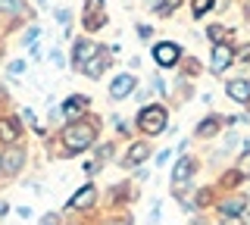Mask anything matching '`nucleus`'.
Returning a JSON list of instances; mask_svg holds the SVG:
<instances>
[{"instance_id": "nucleus-1", "label": "nucleus", "mask_w": 250, "mask_h": 225, "mask_svg": "<svg viewBox=\"0 0 250 225\" xmlns=\"http://www.w3.org/2000/svg\"><path fill=\"white\" fill-rule=\"evenodd\" d=\"M94 138H97V128H94L91 122H84V119H75L72 125H66V131H62V144H66V150H72V153L88 150L94 144Z\"/></svg>"}, {"instance_id": "nucleus-2", "label": "nucleus", "mask_w": 250, "mask_h": 225, "mask_svg": "<svg viewBox=\"0 0 250 225\" xmlns=\"http://www.w3.org/2000/svg\"><path fill=\"white\" fill-rule=\"evenodd\" d=\"M138 125L144 135H160L163 128H166V106H144V110L138 113Z\"/></svg>"}, {"instance_id": "nucleus-3", "label": "nucleus", "mask_w": 250, "mask_h": 225, "mask_svg": "<svg viewBox=\"0 0 250 225\" xmlns=\"http://www.w3.org/2000/svg\"><path fill=\"white\" fill-rule=\"evenodd\" d=\"M178 57H182V50H178V44H169V41H163V44H156L153 47V60L160 63L163 69H172L178 63Z\"/></svg>"}, {"instance_id": "nucleus-4", "label": "nucleus", "mask_w": 250, "mask_h": 225, "mask_svg": "<svg viewBox=\"0 0 250 225\" xmlns=\"http://www.w3.org/2000/svg\"><path fill=\"white\" fill-rule=\"evenodd\" d=\"M191 175H194V160L182 157L175 163V172H172V188H175V194H182L188 188V178H191Z\"/></svg>"}, {"instance_id": "nucleus-5", "label": "nucleus", "mask_w": 250, "mask_h": 225, "mask_svg": "<svg viewBox=\"0 0 250 225\" xmlns=\"http://www.w3.org/2000/svg\"><path fill=\"white\" fill-rule=\"evenodd\" d=\"M94 200H97V188H94V184H84V188L69 200V209H88Z\"/></svg>"}, {"instance_id": "nucleus-6", "label": "nucleus", "mask_w": 250, "mask_h": 225, "mask_svg": "<svg viewBox=\"0 0 250 225\" xmlns=\"http://www.w3.org/2000/svg\"><path fill=\"white\" fill-rule=\"evenodd\" d=\"M97 44H94V41H78L75 44V53H72V63L75 66H84V63H88V60L91 57H97Z\"/></svg>"}, {"instance_id": "nucleus-7", "label": "nucleus", "mask_w": 250, "mask_h": 225, "mask_svg": "<svg viewBox=\"0 0 250 225\" xmlns=\"http://www.w3.org/2000/svg\"><path fill=\"white\" fill-rule=\"evenodd\" d=\"M131 91H135V75H119V79L113 82V88H109V94L116 100H122V97H128Z\"/></svg>"}, {"instance_id": "nucleus-8", "label": "nucleus", "mask_w": 250, "mask_h": 225, "mask_svg": "<svg viewBox=\"0 0 250 225\" xmlns=\"http://www.w3.org/2000/svg\"><path fill=\"white\" fill-rule=\"evenodd\" d=\"M106 66H109V63H106V57H104V53H97V57H91L88 63L82 66V72L88 75V79H100V75L106 72Z\"/></svg>"}, {"instance_id": "nucleus-9", "label": "nucleus", "mask_w": 250, "mask_h": 225, "mask_svg": "<svg viewBox=\"0 0 250 225\" xmlns=\"http://www.w3.org/2000/svg\"><path fill=\"white\" fill-rule=\"evenodd\" d=\"M147 153H150V147H147L144 141L131 144V147H128V153H125V166H138V163H144V160H147Z\"/></svg>"}, {"instance_id": "nucleus-10", "label": "nucleus", "mask_w": 250, "mask_h": 225, "mask_svg": "<svg viewBox=\"0 0 250 225\" xmlns=\"http://www.w3.org/2000/svg\"><path fill=\"white\" fill-rule=\"evenodd\" d=\"M0 160H3V169L13 175V172H19V166H22V160H25V153H22L19 147H10V150H6Z\"/></svg>"}, {"instance_id": "nucleus-11", "label": "nucleus", "mask_w": 250, "mask_h": 225, "mask_svg": "<svg viewBox=\"0 0 250 225\" xmlns=\"http://www.w3.org/2000/svg\"><path fill=\"white\" fill-rule=\"evenodd\" d=\"M229 97H231V100H238V103H250V82L234 79V82L229 84Z\"/></svg>"}, {"instance_id": "nucleus-12", "label": "nucleus", "mask_w": 250, "mask_h": 225, "mask_svg": "<svg viewBox=\"0 0 250 225\" xmlns=\"http://www.w3.org/2000/svg\"><path fill=\"white\" fill-rule=\"evenodd\" d=\"M231 60H234L231 47H225V44H216L213 47V69H229Z\"/></svg>"}, {"instance_id": "nucleus-13", "label": "nucleus", "mask_w": 250, "mask_h": 225, "mask_svg": "<svg viewBox=\"0 0 250 225\" xmlns=\"http://www.w3.org/2000/svg\"><path fill=\"white\" fill-rule=\"evenodd\" d=\"M84 106H88V97H69L66 103H62V110H60V113H66L69 119H78Z\"/></svg>"}, {"instance_id": "nucleus-14", "label": "nucleus", "mask_w": 250, "mask_h": 225, "mask_svg": "<svg viewBox=\"0 0 250 225\" xmlns=\"http://www.w3.org/2000/svg\"><path fill=\"white\" fill-rule=\"evenodd\" d=\"M219 128H222V119H219V116H209V119H203L197 125V138H213Z\"/></svg>"}, {"instance_id": "nucleus-15", "label": "nucleus", "mask_w": 250, "mask_h": 225, "mask_svg": "<svg viewBox=\"0 0 250 225\" xmlns=\"http://www.w3.org/2000/svg\"><path fill=\"white\" fill-rule=\"evenodd\" d=\"M0 138H3L6 144H13L16 138H19V125H16L13 119H0Z\"/></svg>"}, {"instance_id": "nucleus-16", "label": "nucleus", "mask_w": 250, "mask_h": 225, "mask_svg": "<svg viewBox=\"0 0 250 225\" xmlns=\"http://www.w3.org/2000/svg\"><path fill=\"white\" fill-rule=\"evenodd\" d=\"M222 216H241V209H244V197H234V200H225L222 206Z\"/></svg>"}, {"instance_id": "nucleus-17", "label": "nucleus", "mask_w": 250, "mask_h": 225, "mask_svg": "<svg viewBox=\"0 0 250 225\" xmlns=\"http://www.w3.org/2000/svg\"><path fill=\"white\" fill-rule=\"evenodd\" d=\"M241 178H250V150L241 153V160H238V169H234Z\"/></svg>"}, {"instance_id": "nucleus-18", "label": "nucleus", "mask_w": 250, "mask_h": 225, "mask_svg": "<svg viewBox=\"0 0 250 225\" xmlns=\"http://www.w3.org/2000/svg\"><path fill=\"white\" fill-rule=\"evenodd\" d=\"M178 3H182V0H163V3H160V6H156V13H160V16H169V13H172V10H175V6H178Z\"/></svg>"}, {"instance_id": "nucleus-19", "label": "nucleus", "mask_w": 250, "mask_h": 225, "mask_svg": "<svg viewBox=\"0 0 250 225\" xmlns=\"http://www.w3.org/2000/svg\"><path fill=\"white\" fill-rule=\"evenodd\" d=\"M213 3H216V0H194V16H197V19H200V16H203V13H207V10H209V6H213Z\"/></svg>"}, {"instance_id": "nucleus-20", "label": "nucleus", "mask_w": 250, "mask_h": 225, "mask_svg": "<svg viewBox=\"0 0 250 225\" xmlns=\"http://www.w3.org/2000/svg\"><path fill=\"white\" fill-rule=\"evenodd\" d=\"M0 13H19V0H0Z\"/></svg>"}, {"instance_id": "nucleus-21", "label": "nucleus", "mask_w": 250, "mask_h": 225, "mask_svg": "<svg viewBox=\"0 0 250 225\" xmlns=\"http://www.w3.org/2000/svg\"><path fill=\"white\" fill-rule=\"evenodd\" d=\"M222 32H225L222 25H213V28H209V38H213V41H222Z\"/></svg>"}, {"instance_id": "nucleus-22", "label": "nucleus", "mask_w": 250, "mask_h": 225, "mask_svg": "<svg viewBox=\"0 0 250 225\" xmlns=\"http://www.w3.org/2000/svg\"><path fill=\"white\" fill-rule=\"evenodd\" d=\"M35 38H38V25H31L28 35H25V44H35Z\"/></svg>"}, {"instance_id": "nucleus-23", "label": "nucleus", "mask_w": 250, "mask_h": 225, "mask_svg": "<svg viewBox=\"0 0 250 225\" xmlns=\"http://www.w3.org/2000/svg\"><path fill=\"white\" fill-rule=\"evenodd\" d=\"M238 178H241L238 172H229V175H225V178H222V184H234V182H238Z\"/></svg>"}, {"instance_id": "nucleus-24", "label": "nucleus", "mask_w": 250, "mask_h": 225, "mask_svg": "<svg viewBox=\"0 0 250 225\" xmlns=\"http://www.w3.org/2000/svg\"><path fill=\"white\" fill-rule=\"evenodd\" d=\"M41 225H60V222H57V216H44V222H41Z\"/></svg>"}, {"instance_id": "nucleus-25", "label": "nucleus", "mask_w": 250, "mask_h": 225, "mask_svg": "<svg viewBox=\"0 0 250 225\" xmlns=\"http://www.w3.org/2000/svg\"><path fill=\"white\" fill-rule=\"evenodd\" d=\"M0 163H3V160H0Z\"/></svg>"}]
</instances>
